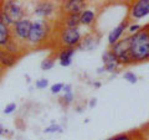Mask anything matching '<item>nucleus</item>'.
Listing matches in <instances>:
<instances>
[{
  "instance_id": "nucleus-26",
  "label": "nucleus",
  "mask_w": 149,
  "mask_h": 140,
  "mask_svg": "<svg viewBox=\"0 0 149 140\" xmlns=\"http://www.w3.org/2000/svg\"><path fill=\"white\" fill-rule=\"evenodd\" d=\"M16 108H17V105L15 103H9L5 108H4V114H6V115L11 114V113H14V112L16 110Z\"/></svg>"
},
{
  "instance_id": "nucleus-24",
  "label": "nucleus",
  "mask_w": 149,
  "mask_h": 140,
  "mask_svg": "<svg viewBox=\"0 0 149 140\" xmlns=\"http://www.w3.org/2000/svg\"><path fill=\"white\" fill-rule=\"evenodd\" d=\"M35 87L37 89H45L49 87V79L47 78H40L35 82Z\"/></svg>"
},
{
  "instance_id": "nucleus-16",
  "label": "nucleus",
  "mask_w": 149,
  "mask_h": 140,
  "mask_svg": "<svg viewBox=\"0 0 149 140\" xmlns=\"http://www.w3.org/2000/svg\"><path fill=\"white\" fill-rule=\"evenodd\" d=\"M97 10L93 8H86L81 14H80V24L83 26H87V27H91L93 24L96 22V19H97Z\"/></svg>"
},
{
  "instance_id": "nucleus-29",
  "label": "nucleus",
  "mask_w": 149,
  "mask_h": 140,
  "mask_svg": "<svg viewBox=\"0 0 149 140\" xmlns=\"http://www.w3.org/2000/svg\"><path fill=\"white\" fill-rule=\"evenodd\" d=\"M96 104H97V99H96V98H92V99L90 100V104H88V105H90L91 108H93V107H96Z\"/></svg>"
},
{
  "instance_id": "nucleus-12",
  "label": "nucleus",
  "mask_w": 149,
  "mask_h": 140,
  "mask_svg": "<svg viewBox=\"0 0 149 140\" xmlns=\"http://www.w3.org/2000/svg\"><path fill=\"white\" fill-rule=\"evenodd\" d=\"M100 40H101V35L97 32H88L85 36L82 37L81 44L77 46V50H82V51H92L97 49V46L100 45Z\"/></svg>"
},
{
  "instance_id": "nucleus-23",
  "label": "nucleus",
  "mask_w": 149,
  "mask_h": 140,
  "mask_svg": "<svg viewBox=\"0 0 149 140\" xmlns=\"http://www.w3.org/2000/svg\"><path fill=\"white\" fill-rule=\"evenodd\" d=\"M142 27L143 26L139 25V24H136V22H130V24L128 25V27H127V34H128V36L137 34L138 31L142 30Z\"/></svg>"
},
{
  "instance_id": "nucleus-20",
  "label": "nucleus",
  "mask_w": 149,
  "mask_h": 140,
  "mask_svg": "<svg viewBox=\"0 0 149 140\" xmlns=\"http://www.w3.org/2000/svg\"><path fill=\"white\" fill-rule=\"evenodd\" d=\"M73 100H74V94H73V92L71 93H63V94L60 97V104H61L62 107H68V105H71L73 103Z\"/></svg>"
},
{
  "instance_id": "nucleus-28",
  "label": "nucleus",
  "mask_w": 149,
  "mask_h": 140,
  "mask_svg": "<svg viewBox=\"0 0 149 140\" xmlns=\"http://www.w3.org/2000/svg\"><path fill=\"white\" fill-rule=\"evenodd\" d=\"M62 92L63 93H71L72 92V85H65Z\"/></svg>"
},
{
  "instance_id": "nucleus-14",
  "label": "nucleus",
  "mask_w": 149,
  "mask_h": 140,
  "mask_svg": "<svg viewBox=\"0 0 149 140\" xmlns=\"http://www.w3.org/2000/svg\"><path fill=\"white\" fill-rule=\"evenodd\" d=\"M76 50L77 49H73V47H62L58 50L57 60L62 67H68L72 64V58L74 53H76Z\"/></svg>"
},
{
  "instance_id": "nucleus-30",
  "label": "nucleus",
  "mask_w": 149,
  "mask_h": 140,
  "mask_svg": "<svg viewBox=\"0 0 149 140\" xmlns=\"http://www.w3.org/2000/svg\"><path fill=\"white\" fill-rule=\"evenodd\" d=\"M102 86V83L101 82H98V81H96L95 83H93V87H95V88H100Z\"/></svg>"
},
{
  "instance_id": "nucleus-3",
  "label": "nucleus",
  "mask_w": 149,
  "mask_h": 140,
  "mask_svg": "<svg viewBox=\"0 0 149 140\" xmlns=\"http://www.w3.org/2000/svg\"><path fill=\"white\" fill-rule=\"evenodd\" d=\"M82 32L80 27L77 29H60L57 39L60 42V49L62 47H73L77 49V46L81 44L82 41Z\"/></svg>"
},
{
  "instance_id": "nucleus-5",
  "label": "nucleus",
  "mask_w": 149,
  "mask_h": 140,
  "mask_svg": "<svg viewBox=\"0 0 149 140\" xmlns=\"http://www.w3.org/2000/svg\"><path fill=\"white\" fill-rule=\"evenodd\" d=\"M31 24H32V21L29 17H24V19H21V20H17L16 22H14L11 26L13 39H15L17 42H20L21 45L26 46V40H27V37H29Z\"/></svg>"
},
{
  "instance_id": "nucleus-9",
  "label": "nucleus",
  "mask_w": 149,
  "mask_h": 140,
  "mask_svg": "<svg viewBox=\"0 0 149 140\" xmlns=\"http://www.w3.org/2000/svg\"><path fill=\"white\" fill-rule=\"evenodd\" d=\"M87 8V1L83 0H67L58 5L60 14H81Z\"/></svg>"
},
{
  "instance_id": "nucleus-2",
  "label": "nucleus",
  "mask_w": 149,
  "mask_h": 140,
  "mask_svg": "<svg viewBox=\"0 0 149 140\" xmlns=\"http://www.w3.org/2000/svg\"><path fill=\"white\" fill-rule=\"evenodd\" d=\"M51 32H52V29H51V24L49 20H42V19L34 20L31 24L29 37L26 40V49L34 50L42 47L45 42L49 41Z\"/></svg>"
},
{
  "instance_id": "nucleus-21",
  "label": "nucleus",
  "mask_w": 149,
  "mask_h": 140,
  "mask_svg": "<svg viewBox=\"0 0 149 140\" xmlns=\"http://www.w3.org/2000/svg\"><path fill=\"white\" fill-rule=\"evenodd\" d=\"M44 132L46 134H52V133H62L63 132V128L61 127V125L56 124V123H51L49 127H46Z\"/></svg>"
},
{
  "instance_id": "nucleus-15",
  "label": "nucleus",
  "mask_w": 149,
  "mask_h": 140,
  "mask_svg": "<svg viewBox=\"0 0 149 140\" xmlns=\"http://www.w3.org/2000/svg\"><path fill=\"white\" fill-rule=\"evenodd\" d=\"M20 58L21 57H19V56H16V55L10 53L5 49H0V64L3 66L4 69H9V68L14 67Z\"/></svg>"
},
{
  "instance_id": "nucleus-4",
  "label": "nucleus",
  "mask_w": 149,
  "mask_h": 140,
  "mask_svg": "<svg viewBox=\"0 0 149 140\" xmlns=\"http://www.w3.org/2000/svg\"><path fill=\"white\" fill-rule=\"evenodd\" d=\"M109 50L118 58L120 66H130V64H133V61L129 55V36L128 35H125L123 39H120L114 45L109 46Z\"/></svg>"
},
{
  "instance_id": "nucleus-1",
  "label": "nucleus",
  "mask_w": 149,
  "mask_h": 140,
  "mask_svg": "<svg viewBox=\"0 0 149 140\" xmlns=\"http://www.w3.org/2000/svg\"><path fill=\"white\" fill-rule=\"evenodd\" d=\"M129 55L133 64L149 61V24L129 36Z\"/></svg>"
},
{
  "instance_id": "nucleus-11",
  "label": "nucleus",
  "mask_w": 149,
  "mask_h": 140,
  "mask_svg": "<svg viewBox=\"0 0 149 140\" xmlns=\"http://www.w3.org/2000/svg\"><path fill=\"white\" fill-rule=\"evenodd\" d=\"M129 24H130V21L128 20L127 17H125L119 25H117V26L114 27V29H112V30L109 31L108 37H107V41H108V45H109V46L114 45L116 42H118L120 39H123V37L125 36V32H127V27H128Z\"/></svg>"
},
{
  "instance_id": "nucleus-19",
  "label": "nucleus",
  "mask_w": 149,
  "mask_h": 140,
  "mask_svg": "<svg viewBox=\"0 0 149 140\" xmlns=\"http://www.w3.org/2000/svg\"><path fill=\"white\" fill-rule=\"evenodd\" d=\"M56 58H57V53H52V55H50L49 57L42 60V62L40 64L41 69H42V71H50V69H52L55 67Z\"/></svg>"
},
{
  "instance_id": "nucleus-18",
  "label": "nucleus",
  "mask_w": 149,
  "mask_h": 140,
  "mask_svg": "<svg viewBox=\"0 0 149 140\" xmlns=\"http://www.w3.org/2000/svg\"><path fill=\"white\" fill-rule=\"evenodd\" d=\"M114 140H146V138L139 132H130V133H122L114 135Z\"/></svg>"
},
{
  "instance_id": "nucleus-34",
  "label": "nucleus",
  "mask_w": 149,
  "mask_h": 140,
  "mask_svg": "<svg viewBox=\"0 0 149 140\" xmlns=\"http://www.w3.org/2000/svg\"><path fill=\"white\" fill-rule=\"evenodd\" d=\"M106 140H114V138L112 137V138H108V139H106Z\"/></svg>"
},
{
  "instance_id": "nucleus-27",
  "label": "nucleus",
  "mask_w": 149,
  "mask_h": 140,
  "mask_svg": "<svg viewBox=\"0 0 149 140\" xmlns=\"http://www.w3.org/2000/svg\"><path fill=\"white\" fill-rule=\"evenodd\" d=\"M3 135H13V133H11L9 129L4 128V127H3V124L0 123V137H3Z\"/></svg>"
},
{
  "instance_id": "nucleus-8",
  "label": "nucleus",
  "mask_w": 149,
  "mask_h": 140,
  "mask_svg": "<svg viewBox=\"0 0 149 140\" xmlns=\"http://www.w3.org/2000/svg\"><path fill=\"white\" fill-rule=\"evenodd\" d=\"M57 9V5L52 1H39L34 8V14L42 20H47L55 15Z\"/></svg>"
},
{
  "instance_id": "nucleus-33",
  "label": "nucleus",
  "mask_w": 149,
  "mask_h": 140,
  "mask_svg": "<svg viewBox=\"0 0 149 140\" xmlns=\"http://www.w3.org/2000/svg\"><path fill=\"white\" fill-rule=\"evenodd\" d=\"M144 138H146V140H149V134H147V135H144Z\"/></svg>"
},
{
  "instance_id": "nucleus-6",
  "label": "nucleus",
  "mask_w": 149,
  "mask_h": 140,
  "mask_svg": "<svg viewBox=\"0 0 149 140\" xmlns=\"http://www.w3.org/2000/svg\"><path fill=\"white\" fill-rule=\"evenodd\" d=\"M149 15V0H137L128 5L127 17L130 22L138 21Z\"/></svg>"
},
{
  "instance_id": "nucleus-17",
  "label": "nucleus",
  "mask_w": 149,
  "mask_h": 140,
  "mask_svg": "<svg viewBox=\"0 0 149 140\" xmlns=\"http://www.w3.org/2000/svg\"><path fill=\"white\" fill-rule=\"evenodd\" d=\"M13 39L11 34V27L0 21V49H5L9 41Z\"/></svg>"
},
{
  "instance_id": "nucleus-7",
  "label": "nucleus",
  "mask_w": 149,
  "mask_h": 140,
  "mask_svg": "<svg viewBox=\"0 0 149 140\" xmlns=\"http://www.w3.org/2000/svg\"><path fill=\"white\" fill-rule=\"evenodd\" d=\"M1 3H3V11L5 14L9 22L11 24V26L14 22L25 17V9L19 3L16 1H1Z\"/></svg>"
},
{
  "instance_id": "nucleus-25",
  "label": "nucleus",
  "mask_w": 149,
  "mask_h": 140,
  "mask_svg": "<svg viewBox=\"0 0 149 140\" xmlns=\"http://www.w3.org/2000/svg\"><path fill=\"white\" fill-rule=\"evenodd\" d=\"M63 86H65V83H55V85L50 87V92L52 94H58V93H61L63 91Z\"/></svg>"
},
{
  "instance_id": "nucleus-31",
  "label": "nucleus",
  "mask_w": 149,
  "mask_h": 140,
  "mask_svg": "<svg viewBox=\"0 0 149 140\" xmlns=\"http://www.w3.org/2000/svg\"><path fill=\"white\" fill-rule=\"evenodd\" d=\"M103 72H106V71H104V67H103V66H102V67H100V68H97V73H100V74H101V73H103Z\"/></svg>"
},
{
  "instance_id": "nucleus-13",
  "label": "nucleus",
  "mask_w": 149,
  "mask_h": 140,
  "mask_svg": "<svg viewBox=\"0 0 149 140\" xmlns=\"http://www.w3.org/2000/svg\"><path fill=\"white\" fill-rule=\"evenodd\" d=\"M60 25L62 29H77L80 26V14H60Z\"/></svg>"
},
{
  "instance_id": "nucleus-22",
  "label": "nucleus",
  "mask_w": 149,
  "mask_h": 140,
  "mask_svg": "<svg viewBox=\"0 0 149 140\" xmlns=\"http://www.w3.org/2000/svg\"><path fill=\"white\" fill-rule=\"evenodd\" d=\"M123 78H124L127 82H129L130 85H136V83L138 82V77H137V74L134 73V72H130V71L124 72V73H123Z\"/></svg>"
},
{
  "instance_id": "nucleus-10",
  "label": "nucleus",
  "mask_w": 149,
  "mask_h": 140,
  "mask_svg": "<svg viewBox=\"0 0 149 140\" xmlns=\"http://www.w3.org/2000/svg\"><path fill=\"white\" fill-rule=\"evenodd\" d=\"M102 62H103L104 71L108 73H117L120 69V63L118 61V58L114 56V53L108 49L102 53Z\"/></svg>"
},
{
  "instance_id": "nucleus-32",
  "label": "nucleus",
  "mask_w": 149,
  "mask_h": 140,
  "mask_svg": "<svg viewBox=\"0 0 149 140\" xmlns=\"http://www.w3.org/2000/svg\"><path fill=\"white\" fill-rule=\"evenodd\" d=\"M4 72H5V69H4V68H3V66H1V64H0V78H1V77H3V74H4Z\"/></svg>"
}]
</instances>
